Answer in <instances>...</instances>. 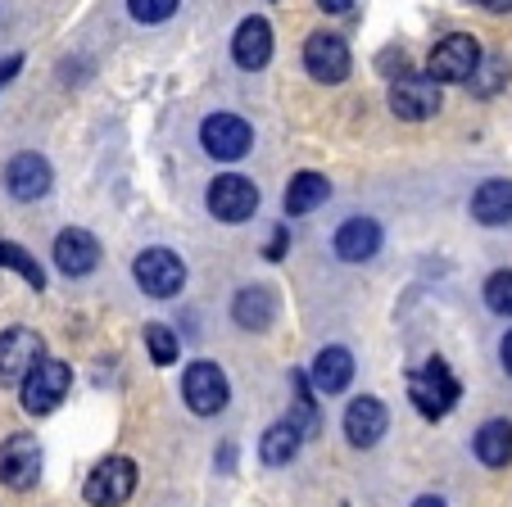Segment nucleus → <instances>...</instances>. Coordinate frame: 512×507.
Wrapping results in <instances>:
<instances>
[{"mask_svg":"<svg viewBox=\"0 0 512 507\" xmlns=\"http://www.w3.org/2000/svg\"><path fill=\"white\" fill-rule=\"evenodd\" d=\"M349 381H354V354H349V349L327 345L313 358V385H318L322 394H340Z\"/></svg>","mask_w":512,"mask_h":507,"instance_id":"nucleus-19","label":"nucleus"},{"mask_svg":"<svg viewBox=\"0 0 512 507\" xmlns=\"http://www.w3.org/2000/svg\"><path fill=\"white\" fill-rule=\"evenodd\" d=\"M0 268L19 272V277L28 281L32 290H41V286H46V272H41V263L32 259L28 249H19V245H14V240H0Z\"/></svg>","mask_w":512,"mask_h":507,"instance_id":"nucleus-25","label":"nucleus"},{"mask_svg":"<svg viewBox=\"0 0 512 507\" xmlns=\"http://www.w3.org/2000/svg\"><path fill=\"white\" fill-rule=\"evenodd\" d=\"M503 82H508V59H503V55H481L476 73L467 77V87H472L476 96H499Z\"/></svg>","mask_w":512,"mask_h":507,"instance_id":"nucleus-24","label":"nucleus"},{"mask_svg":"<svg viewBox=\"0 0 512 507\" xmlns=\"http://www.w3.org/2000/svg\"><path fill=\"white\" fill-rule=\"evenodd\" d=\"M68 385H73V372H68L64 363H55V358H41V363L23 376V408H28L32 417H46V412H55L59 403H64Z\"/></svg>","mask_w":512,"mask_h":507,"instance_id":"nucleus-4","label":"nucleus"},{"mask_svg":"<svg viewBox=\"0 0 512 507\" xmlns=\"http://www.w3.org/2000/svg\"><path fill=\"white\" fill-rule=\"evenodd\" d=\"M390 417H386V403L381 399H354L345 408V435L354 449H372V444L386 435Z\"/></svg>","mask_w":512,"mask_h":507,"instance_id":"nucleus-15","label":"nucleus"},{"mask_svg":"<svg viewBox=\"0 0 512 507\" xmlns=\"http://www.w3.org/2000/svg\"><path fill=\"white\" fill-rule=\"evenodd\" d=\"M476 64H481V41L467 37V32H454L431 50L426 73H431V82H467L476 73Z\"/></svg>","mask_w":512,"mask_h":507,"instance_id":"nucleus-5","label":"nucleus"},{"mask_svg":"<svg viewBox=\"0 0 512 507\" xmlns=\"http://www.w3.org/2000/svg\"><path fill=\"white\" fill-rule=\"evenodd\" d=\"M200 145H204V154H209V159L236 163V159H245V154H250L254 127L245 123L241 114H209V118H204V127H200Z\"/></svg>","mask_w":512,"mask_h":507,"instance_id":"nucleus-3","label":"nucleus"},{"mask_svg":"<svg viewBox=\"0 0 512 507\" xmlns=\"http://www.w3.org/2000/svg\"><path fill=\"white\" fill-rule=\"evenodd\" d=\"M281 254H286V227H281L277 236H272V245H268V259H281Z\"/></svg>","mask_w":512,"mask_h":507,"instance_id":"nucleus-30","label":"nucleus"},{"mask_svg":"<svg viewBox=\"0 0 512 507\" xmlns=\"http://www.w3.org/2000/svg\"><path fill=\"white\" fill-rule=\"evenodd\" d=\"M227 376L218 363H191L182 376V399L195 417H213V412L227 408Z\"/></svg>","mask_w":512,"mask_h":507,"instance_id":"nucleus-7","label":"nucleus"},{"mask_svg":"<svg viewBox=\"0 0 512 507\" xmlns=\"http://www.w3.org/2000/svg\"><path fill=\"white\" fill-rule=\"evenodd\" d=\"M499 358H503V372L512 376V331L503 335V345H499Z\"/></svg>","mask_w":512,"mask_h":507,"instance_id":"nucleus-31","label":"nucleus"},{"mask_svg":"<svg viewBox=\"0 0 512 507\" xmlns=\"http://www.w3.org/2000/svg\"><path fill=\"white\" fill-rule=\"evenodd\" d=\"M41 476V444L32 435H10L0 444V480L10 489H32Z\"/></svg>","mask_w":512,"mask_h":507,"instance_id":"nucleus-11","label":"nucleus"},{"mask_svg":"<svg viewBox=\"0 0 512 507\" xmlns=\"http://www.w3.org/2000/svg\"><path fill=\"white\" fill-rule=\"evenodd\" d=\"M132 277H136V286L145 290L150 299H173L177 290L186 286V263L177 259L173 249H141L136 254V263H132Z\"/></svg>","mask_w":512,"mask_h":507,"instance_id":"nucleus-2","label":"nucleus"},{"mask_svg":"<svg viewBox=\"0 0 512 507\" xmlns=\"http://www.w3.org/2000/svg\"><path fill=\"white\" fill-rule=\"evenodd\" d=\"M41 358H46L41 335L28 331V326H10V331L0 335V385L23 381V376H28Z\"/></svg>","mask_w":512,"mask_h":507,"instance_id":"nucleus-9","label":"nucleus"},{"mask_svg":"<svg viewBox=\"0 0 512 507\" xmlns=\"http://www.w3.org/2000/svg\"><path fill=\"white\" fill-rule=\"evenodd\" d=\"M87 503L91 507H123L136 494V462L132 458H105L87 476Z\"/></svg>","mask_w":512,"mask_h":507,"instance_id":"nucleus-6","label":"nucleus"},{"mask_svg":"<svg viewBox=\"0 0 512 507\" xmlns=\"http://www.w3.org/2000/svg\"><path fill=\"white\" fill-rule=\"evenodd\" d=\"M390 109H395L399 118H408V123L435 118V109H440V82H431V77H395Z\"/></svg>","mask_w":512,"mask_h":507,"instance_id":"nucleus-12","label":"nucleus"},{"mask_svg":"<svg viewBox=\"0 0 512 507\" xmlns=\"http://www.w3.org/2000/svg\"><path fill=\"white\" fill-rule=\"evenodd\" d=\"M331 186L322 173H300V177H290L286 186V213L290 218H300V213H313L318 204H327Z\"/></svg>","mask_w":512,"mask_h":507,"instance_id":"nucleus-23","label":"nucleus"},{"mask_svg":"<svg viewBox=\"0 0 512 507\" xmlns=\"http://www.w3.org/2000/svg\"><path fill=\"white\" fill-rule=\"evenodd\" d=\"M290 385H295V426H300V435H313L318 431V408H313V394H309V376L295 372L290 376Z\"/></svg>","mask_w":512,"mask_h":507,"instance_id":"nucleus-26","label":"nucleus"},{"mask_svg":"<svg viewBox=\"0 0 512 507\" xmlns=\"http://www.w3.org/2000/svg\"><path fill=\"white\" fill-rule=\"evenodd\" d=\"M472 449L485 467H508L512 462V421H485L481 431H476Z\"/></svg>","mask_w":512,"mask_h":507,"instance_id":"nucleus-21","label":"nucleus"},{"mask_svg":"<svg viewBox=\"0 0 512 507\" xmlns=\"http://www.w3.org/2000/svg\"><path fill=\"white\" fill-rule=\"evenodd\" d=\"M300 426L295 421H277V426H268L259 440V458L268 462V467H286V462H295V453H300Z\"/></svg>","mask_w":512,"mask_h":507,"instance_id":"nucleus-22","label":"nucleus"},{"mask_svg":"<svg viewBox=\"0 0 512 507\" xmlns=\"http://www.w3.org/2000/svg\"><path fill=\"white\" fill-rule=\"evenodd\" d=\"M145 349H150V358H155L159 367H168L177 358V335L168 331V326L150 322V326H145Z\"/></svg>","mask_w":512,"mask_h":507,"instance_id":"nucleus-27","label":"nucleus"},{"mask_svg":"<svg viewBox=\"0 0 512 507\" xmlns=\"http://www.w3.org/2000/svg\"><path fill=\"white\" fill-rule=\"evenodd\" d=\"M254 209H259V186L250 177L227 173L209 186V213L218 222H245Z\"/></svg>","mask_w":512,"mask_h":507,"instance_id":"nucleus-10","label":"nucleus"},{"mask_svg":"<svg viewBox=\"0 0 512 507\" xmlns=\"http://www.w3.org/2000/svg\"><path fill=\"white\" fill-rule=\"evenodd\" d=\"M485 308L499 317H512V272H494L485 281Z\"/></svg>","mask_w":512,"mask_h":507,"instance_id":"nucleus-28","label":"nucleus"},{"mask_svg":"<svg viewBox=\"0 0 512 507\" xmlns=\"http://www.w3.org/2000/svg\"><path fill=\"white\" fill-rule=\"evenodd\" d=\"M177 5L182 0H127V10H132L136 23H164L177 14Z\"/></svg>","mask_w":512,"mask_h":507,"instance_id":"nucleus-29","label":"nucleus"},{"mask_svg":"<svg viewBox=\"0 0 512 507\" xmlns=\"http://www.w3.org/2000/svg\"><path fill=\"white\" fill-rule=\"evenodd\" d=\"M476 5H485V10H494V14H508L512 10V0H476Z\"/></svg>","mask_w":512,"mask_h":507,"instance_id":"nucleus-33","label":"nucleus"},{"mask_svg":"<svg viewBox=\"0 0 512 507\" xmlns=\"http://www.w3.org/2000/svg\"><path fill=\"white\" fill-rule=\"evenodd\" d=\"M354 0H318V10H327V14H345Z\"/></svg>","mask_w":512,"mask_h":507,"instance_id":"nucleus-32","label":"nucleus"},{"mask_svg":"<svg viewBox=\"0 0 512 507\" xmlns=\"http://www.w3.org/2000/svg\"><path fill=\"white\" fill-rule=\"evenodd\" d=\"M331 245H336V254L345 263H368L381 249V227L372 218H349L336 227V240H331Z\"/></svg>","mask_w":512,"mask_h":507,"instance_id":"nucleus-16","label":"nucleus"},{"mask_svg":"<svg viewBox=\"0 0 512 507\" xmlns=\"http://www.w3.org/2000/svg\"><path fill=\"white\" fill-rule=\"evenodd\" d=\"M304 68H309L313 82L336 87V82H345L349 77L354 59H349V46L336 37V32H313V37L304 41Z\"/></svg>","mask_w":512,"mask_h":507,"instance_id":"nucleus-8","label":"nucleus"},{"mask_svg":"<svg viewBox=\"0 0 512 507\" xmlns=\"http://www.w3.org/2000/svg\"><path fill=\"white\" fill-rule=\"evenodd\" d=\"M413 507H445V503H440V498H417Z\"/></svg>","mask_w":512,"mask_h":507,"instance_id":"nucleus-34","label":"nucleus"},{"mask_svg":"<svg viewBox=\"0 0 512 507\" xmlns=\"http://www.w3.org/2000/svg\"><path fill=\"white\" fill-rule=\"evenodd\" d=\"M232 317L245 331H268L272 317H277V299H272L268 286H245V290H236V299H232Z\"/></svg>","mask_w":512,"mask_h":507,"instance_id":"nucleus-18","label":"nucleus"},{"mask_svg":"<svg viewBox=\"0 0 512 507\" xmlns=\"http://www.w3.org/2000/svg\"><path fill=\"white\" fill-rule=\"evenodd\" d=\"M96 263H100V240L91 236V231H82V227L59 231L55 268L64 272V277H87V272H96Z\"/></svg>","mask_w":512,"mask_h":507,"instance_id":"nucleus-14","label":"nucleus"},{"mask_svg":"<svg viewBox=\"0 0 512 507\" xmlns=\"http://www.w3.org/2000/svg\"><path fill=\"white\" fill-rule=\"evenodd\" d=\"M472 218L481 222V227H503V222L512 218V182H503V177L485 182L481 191L472 195Z\"/></svg>","mask_w":512,"mask_h":507,"instance_id":"nucleus-20","label":"nucleus"},{"mask_svg":"<svg viewBox=\"0 0 512 507\" xmlns=\"http://www.w3.org/2000/svg\"><path fill=\"white\" fill-rule=\"evenodd\" d=\"M50 182H55V173H50V163L41 159V154H32V150H23V154H14L10 163H5V186H10V195L14 200H41V195L50 191Z\"/></svg>","mask_w":512,"mask_h":507,"instance_id":"nucleus-13","label":"nucleus"},{"mask_svg":"<svg viewBox=\"0 0 512 507\" xmlns=\"http://www.w3.org/2000/svg\"><path fill=\"white\" fill-rule=\"evenodd\" d=\"M232 59L241 68H263L272 59V28H268V19H245L241 28H236V37H232Z\"/></svg>","mask_w":512,"mask_h":507,"instance_id":"nucleus-17","label":"nucleus"},{"mask_svg":"<svg viewBox=\"0 0 512 507\" xmlns=\"http://www.w3.org/2000/svg\"><path fill=\"white\" fill-rule=\"evenodd\" d=\"M458 376L449 372L440 358H431V363H422L413 376H408V399H413V408L422 412V417H445L449 408L458 403Z\"/></svg>","mask_w":512,"mask_h":507,"instance_id":"nucleus-1","label":"nucleus"}]
</instances>
